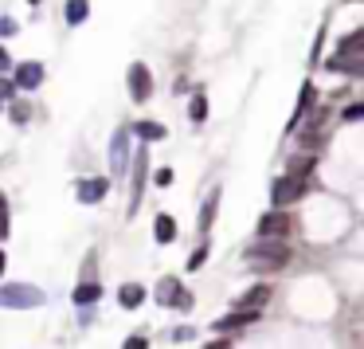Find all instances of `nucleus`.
Wrapping results in <instances>:
<instances>
[{"label": "nucleus", "mask_w": 364, "mask_h": 349, "mask_svg": "<svg viewBox=\"0 0 364 349\" xmlns=\"http://www.w3.org/2000/svg\"><path fill=\"white\" fill-rule=\"evenodd\" d=\"M157 302L161 306H169V310H192V294H188L172 275H165L157 283Z\"/></svg>", "instance_id": "20e7f679"}, {"label": "nucleus", "mask_w": 364, "mask_h": 349, "mask_svg": "<svg viewBox=\"0 0 364 349\" xmlns=\"http://www.w3.org/2000/svg\"><path fill=\"white\" fill-rule=\"evenodd\" d=\"M118 302L125 310H137V306L145 302V287H141V283H125V287L118 290Z\"/></svg>", "instance_id": "ddd939ff"}, {"label": "nucleus", "mask_w": 364, "mask_h": 349, "mask_svg": "<svg viewBox=\"0 0 364 349\" xmlns=\"http://www.w3.org/2000/svg\"><path fill=\"white\" fill-rule=\"evenodd\" d=\"M153 236H157V243H172V240H176V220H172L169 212H165V216H157Z\"/></svg>", "instance_id": "4468645a"}, {"label": "nucleus", "mask_w": 364, "mask_h": 349, "mask_svg": "<svg viewBox=\"0 0 364 349\" xmlns=\"http://www.w3.org/2000/svg\"><path fill=\"white\" fill-rule=\"evenodd\" d=\"M314 106V86L305 83L302 86V95H298V106H294V118H290V130H298V122L305 118V110Z\"/></svg>", "instance_id": "dca6fc26"}, {"label": "nucleus", "mask_w": 364, "mask_h": 349, "mask_svg": "<svg viewBox=\"0 0 364 349\" xmlns=\"http://www.w3.org/2000/svg\"><path fill=\"white\" fill-rule=\"evenodd\" d=\"M125 79H130V98H134V102H145V98L153 95V75H149L145 63H134Z\"/></svg>", "instance_id": "423d86ee"}, {"label": "nucleus", "mask_w": 364, "mask_h": 349, "mask_svg": "<svg viewBox=\"0 0 364 349\" xmlns=\"http://www.w3.org/2000/svg\"><path fill=\"white\" fill-rule=\"evenodd\" d=\"M247 322H255V314L235 310V314H228V318H219V322H216V330H219V334H228V330H243Z\"/></svg>", "instance_id": "2eb2a0df"}, {"label": "nucleus", "mask_w": 364, "mask_h": 349, "mask_svg": "<svg viewBox=\"0 0 364 349\" xmlns=\"http://www.w3.org/2000/svg\"><path fill=\"white\" fill-rule=\"evenodd\" d=\"M157 185L161 189H169L172 185V169H157Z\"/></svg>", "instance_id": "cd10ccee"}, {"label": "nucleus", "mask_w": 364, "mask_h": 349, "mask_svg": "<svg viewBox=\"0 0 364 349\" xmlns=\"http://www.w3.org/2000/svg\"><path fill=\"white\" fill-rule=\"evenodd\" d=\"M39 83H43V67L39 63H20L16 67V86L20 91H36Z\"/></svg>", "instance_id": "f8f14e48"}, {"label": "nucleus", "mask_w": 364, "mask_h": 349, "mask_svg": "<svg viewBox=\"0 0 364 349\" xmlns=\"http://www.w3.org/2000/svg\"><path fill=\"white\" fill-rule=\"evenodd\" d=\"M286 232H290V216H286V212H267V216L259 220V236H263V240H279Z\"/></svg>", "instance_id": "1a4fd4ad"}, {"label": "nucleus", "mask_w": 364, "mask_h": 349, "mask_svg": "<svg viewBox=\"0 0 364 349\" xmlns=\"http://www.w3.org/2000/svg\"><path fill=\"white\" fill-rule=\"evenodd\" d=\"M305 189H310L305 181H298V177H290V173H286V177H279V181H274L270 200H274V208H286V205H294V200H302Z\"/></svg>", "instance_id": "39448f33"}, {"label": "nucleus", "mask_w": 364, "mask_h": 349, "mask_svg": "<svg viewBox=\"0 0 364 349\" xmlns=\"http://www.w3.org/2000/svg\"><path fill=\"white\" fill-rule=\"evenodd\" d=\"M243 259H247V267H255V271H263V275H267V271H279V267L290 263V252H286L282 243H274V240H259V243H251V247H247V255H243Z\"/></svg>", "instance_id": "f257e3e1"}, {"label": "nucleus", "mask_w": 364, "mask_h": 349, "mask_svg": "<svg viewBox=\"0 0 364 349\" xmlns=\"http://www.w3.org/2000/svg\"><path fill=\"white\" fill-rule=\"evenodd\" d=\"M0 306H8V310H36V306H43V290L32 287V283H8V287H0Z\"/></svg>", "instance_id": "7ed1b4c3"}, {"label": "nucleus", "mask_w": 364, "mask_h": 349, "mask_svg": "<svg viewBox=\"0 0 364 349\" xmlns=\"http://www.w3.org/2000/svg\"><path fill=\"white\" fill-rule=\"evenodd\" d=\"M102 299V287H98V283H79V287H74V302H79V306H90V302H98Z\"/></svg>", "instance_id": "f3484780"}, {"label": "nucleus", "mask_w": 364, "mask_h": 349, "mask_svg": "<svg viewBox=\"0 0 364 349\" xmlns=\"http://www.w3.org/2000/svg\"><path fill=\"white\" fill-rule=\"evenodd\" d=\"M137 133H141L145 142H161V138H165V126H157V122H137Z\"/></svg>", "instance_id": "6ab92c4d"}, {"label": "nucleus", "mask_w": 364, "mask_h": 349, "mask_svg": "<svg viewBox=\"0 0 364 349\" xmlns=\"http://www.w3.org/2000/svg\"><path fill=\"white\" fill-rule=\"evenodd\" d=\"M0 271H4V252H0Z\"/></svg>", "instance_id": "473e14b6"}, {"label": "nucleus", "mask_w": 364, "mask_h": 349, "mask_svg": "<svg viewBox=\"0 0 364 349\" xmlns=\"http://www.w3.org/2000/svg\"><path fill=\"white\" fill-rule=\"evenodd\" d=\"M8 67H12V55H8V51H4V48H0V75H4V71H8Z\"/></svg>", "instance_id": "7c9ffc66"}, {"label": "nucleus", "mask_w": 364, "mask_h": 349, "mask_svg": "<svg viewBox=\"0 0 364 349\" xmlns=\"http://www.w3.org/2000/svg\"><path fill=\"white\" fill-rule=\"evenodd\" d=\"M361 48H364V32L356 28L352 36H345L341 39V48H337V55L325 63L329 71H341V75H356L364 67V59H361Z\"/></svg>", "instance_id": "f03ea898"}, {"label": "nucleus", "mask_w": 364, "mask_h": 349, "mask_svg": "<svg viewBox=\"0 0 364 349\" xmlns=\"http://www.w3.org/2000/svg\"><path fill=\"white\" fill-rule=\"evenodd\" d=\"M106 189H110L106 177H86V181H79V189H74V193H79V200H83V205H98V200L106 196Z\"/></svg>", "instance_id": "9d476101"}, {"label": "nucleus", "mask_w": 364, "mask_h": 349, "mask_svg": "<svg viewBox=\"0 0 364 349\" xmlns=\"http://www.w3.org/2000/svg\"><path fill=\"white\" fill-rule=\"evenodd\" d=\"M28 114H32V110H28L24 102H16L12 106V122H28Z\"/></svg>", "instance_id": "bb28decb"}, {"label": "nucleus", "mask_w": 364, "mask_h": 349, "mask_svg": "<svg viewBox=\"0 0 364 349\" xmlns=\"http://www.w3.org/2000/svg\"><path fill=\"white\" fill-rule=\"evenodd\" d=\"M0 36H16V20L4 16V20H0Z\"/></svg>", "instance_id": "c85d7f7f"}, {"label": "nucleus", "mask_w": 364, "mask_h": 349, "mask_svg": "<svg viewBox=\"0 0 364 349\" xmlns=\"http://www.w3.org/2000/svg\"><path fill=\"white\" fill-rule=\"evenodd\" d=\"M216 205H219V193H212L208 196V205H204V212H200V228H212V220H216Z\"/></svg>", "instance_id": "412c9836"}, {"label": "nucleus", "mask_w": 364, "mask_h": 349, "mask_svg": "<svg viewBox=\"0 0 364 349\" xmlns=\"http://www.w3.org/2000/svg\"><path fill=\"white\" fill-rule=\"evenodd\" d=\"M110 165H114V177L125 173V165H130V130L114 133V142H110Z\"/></svg>", "instance_id": "6e6552de"}, {"label": "nucleus", "mask_w": 364, "mask_h": 349, "mask_svg": "<svg viewBox=\"0 0 364 349\" xmlns=\"http://www.w3.org/2000/svg\"><path fill=\"white\" fill-rule=\"evenodd\" d=\"M361 118H364V106L361 102H352V106L345 110V122H361Z\"/></svg>", "instance_id": "393cba45"}, {"label": "nucleus", "mask_w": 364, "mask_h": 349, "mask_svg": "<svg viewBox=\"0 0 364 349\" xmlns=\"http://www.w3.org/2000/svg\"><path fill=\"white\" fill-rule=\"evenodd\" d=\"M204 349H231V341H223V337H219V341H208Z\"/></svg>", "instance_id": "2f4dec72"}, {"label": "nucleus", "mask_w": 364, "mask_h": 349, "mask_svg": "<svg viewBox=\"0 0 364 349\" xmlns=\"http://www.w3.org/2000/svg\"><path fill=\"white\" fill-rule=\"evenodd\" d=\"M0 236H8V205H4V196H0Z\"/></svg>", "instance_id": "a878e982"}, {"label": "nucleus", "mask_w": 364, "mask_h": 349, "mask_svg": "<svg viewBox=\"0 0 364 349\" xmlns=\"http://www.w3.org/2000/svg\"><path fill=\"white\" fill-rule=\"evenodd\" d=\"M270 302V287L267 283H255L251 290H243L239 299H235V310H247V314H259L263 306Z\"/></svg>", "instance_id": "0eeeda50"}, {"label": "nucleus", "mask_w": 364, "mask_h": 349, "mask_svg": "<svg viewBox=\"0 0 364 349\" xmlns=\"http://www.w3.org/2000/svg\"><path fill=\"white\" fill-rule=\"evenodd\" d=\"M145 173H149V153L141 149L134 161V196H130V212H137V205H141V189H145Z\"/></svg>", "instance_id": "9b49d317"}, {"label": "nucleus", "mask_w": 364, "mask_h": 349, "mask_svg": "<svg viewBox=\"0 0 364 349\" xmlns=\"http://www.w3.org/2000/svg\"><path fill=\"white\" fill-rule=\"evenodd\" d=\"M32 4H39V0H32Z\"/></svg>", "instance_id": "72a5a7b5"}, {"label": "nucleus", "mask_w": 364, "mask_h": 349, "mask_svg": "<svg viewBox=\"0 0 364 349\" xmlns=\"http://www.w3.org/2000/svg\"><path fill=\"white\" fill-rule=\"evenodd\" d=\"M204 259H208V243H200V247H196V255H192V259H188V267H192V271H196V267L204 263Z\"/></svg>", "instance_id": "b1692460"}, {"label": "nucleus", "mask_w": 364, "mask_h": 349, "mask_svg": "<svg viewBox=\"0 0 364 349\" xmlns=\"http://www.w3.org/2000/svg\"><path fill=\"white\" fill-rule=\"evenodd\" d=\"M121 349H149V337H145V334H134V337H130V341H125Z\"/></svg>", "instance_id": "5701e85b"}, {"label": "nucleus", "mask_w": 364, "mask_h": 349, "mask_svg": "<svg viewBox=\"0 0 364 349\" xmlns=\"http://www.w3.org/2000/svg\"><path fill=\"white\" fill-rule=\"evenodd\" d=\"M310 169H314V157H294V161H290V177L305 181V177H310Z\"/></svg>", "instance_id": "aec40b11"}, {"label": "nucleus", "mask_w": 364, "mask_h": 349, "mask_svg": "<svg viewBox=\"0 0 364 349\" xmlns=\"http://www.w3.org/2000/svg\"><path fill=\"white\" fill-rule=\"evenodd\" d=\"M16 95V83H8V79H0V98H12Z\"/></svg>", "instance_id": "c756f323"}, {"label": "nucleus", "mask_w": 364, "mask_h": 349, "mask_svg": "<svg viewBox=\"0 0 364 349\" xmlns=\"http://www.w3.org/2000/svg\"><path fill=\"white\" fill-rule=\"evenodd\" d=\"M188 118H192V122H204V118H208V98H204V95H196V98H192V106H188Z\"/></svg>", "instance_id": "4be33fe9"}, {"label": "nucleus", "mask_w": 364, "mask_h": 349, "mask_svg": "<svg viewBox=\"0 0 364 349\" xmlns=\"http://www.w3.org/2000/svg\"><path fill=\"white\" fill-rule=\"evenodd\" d=\"M86 16H90V4L86 0H67V24L71 28H79Z\"/></svg>", "instance_id": "a211bd4d"}]
</instances>
